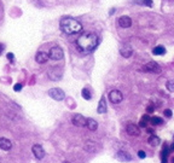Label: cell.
<instances>
[{
  "instance_id": "obj_1",
  "label": "cell",
  "mask_w": 174,
  "mask_h": 163,
  "mask_svg": "<svg viewBox=\"0 0 174 163\" xmlns=\"http://www.w3.org/2000/svg\"><path fill=\"white\" fill-rule=\"evenodd\" d=\"M98 45V36L95 33H85L76 40V47L81 53H90L95 51Z\"/></svg>"
},
{
  "instance_id": "obj_2",
  "label": "cell",
  "mask_w": 174,
  "mask_h": 163,
  "mask_svg": "<svg viewBox=\"0 0 174 163\" xmlns=\"http://www.w3.org/2000/svg\"><path fill=\"white\" fill-rule=\"evenodd\" d=\"M61 30L67 35H76L82 30V24L78 19L71 18V17H64L59 22Z\"/></svg>"
},
{
  "instance_id": "obj_3",
  "label": "cell",
  "mask_w": 174,
  "mask_h": 163,
  "mask_svg": "<svg viewBox=\"0 0 174 163\" xmlns=\"http://www.w3.org/2000/svg\"><path fill=\"white\" fill-rule=\"evenodd\" d=\"M48 56H50V58H51L52 61H61V59L63 58L64 52L59 46H53V47H51V50H50V52H48Z\"/></svg>"
},
{
  "instance_id": "obj_4",
  "label": "cell",
  "mask_w": 174,
  "mask_h": 163,
  "mask_svg": "<svg viewBox=\"0 0 174 163\" xmlns=\"http://www.w3.org/2000/svg\"><path fill=\"white\" fill-rule=\"evenodd\" d=\"M109 101L112 104H119L123 101V94L119 90H112L110 93H109Z\"/></svg>"
},
{
  "instance_id": "obj_5",
  "label": "cell",
  "mask_w": 174,
  "mask_h": 163,
  "mask_svg": "<svg viewBox=\"0 0 174 163\" xmlns=\"http://www.w3.org/2000/svg\"><path fill=\"white\" fill-rule=\"evenodd\" d=\"M48 95H50L52 99L59 101H63L64 99L65 93H64L61 88H51V90L48 91Z\"/></svg>"
},
{
  "instance_id": "obj_6",
  "label": "cell",
  "mask_w": 174,
  "mask_h": 163,
  "mask_svg": "<svg viewBox=\"0 0 174 163\" xmlns=\"http://www.w3.org/2000/svg\"><path fill=\"white\" fill-rule=\"evenodd\" d=\"M143 69L145 70V71H148V73H152V74H160V73H161V67H160V64L156 62L146 63V64L144 65Z\"/></svg>"
},
{
  "instance_id": "obj_7",
  "label": "cell",
  "mask_w": 174,
  "mask_h": 163,
  "mask_svg": "<svg viewBox=\"0 0 174 163\" xmlns=\"http://www.w3.org/2000/svg\"><path fill=\"white\" fill-rule=\"evenodd\" d=\"M71 122L74 126H76V127H86L87 126V118L86 117H84L82 115H80V114H76V115H74L73 118H71Z\"/></svg>"
},
{
  "instance_id": "obj_8",
  "label": "cell",
  "mask_w": 174,
  "mask_h": 163,
  "mask_svg": "<svg viewBox=\"0 0 174 163\" xmlns=\"http://www.w3.org/2000/svg\"><path fill=\"white\" fill-rule=\"evenodd\" d=\"M126 132L131 137H138L140 134V129L135 123H128L126 126Z\"/></svg>"
},
{
  "instance_id": "obj_9",
  "label": "cell",
  "mask_w": 174,
  "mask_h": 163,
  "mask_svg": "<svg viewBox=\"0 0 174 163\" xmlns=\"http://www.w3.org/2000/svg\"><path fill=\"white\" fill-rule=\"evenodd\" d=\"M32 151H33V154H34V156H35L38 160L44 158V156H45V150H44V148H42L41 145H39V144H35L32 148Z\"/></svg>"
},
{
  "instance_id": "obj_10",
  "label": "cell",
  "mask_w": 174,
  "mask_h": 163,
  "mask_svg": "<svg viewBox=\"0 0 174 163\" xmlns=\"http://www.w3.org/2000/svg\"><path fill=\"white\" fill-rule=\"evenodd\" d=\"M48 78L53 81H57L62 78V70H59L58 68H52L48 71Z\"/></svg>"
},
{
  "instance_id": "obj_11",
  "label": "cell",
  "mask_w": 174,
  "mask_h": 163,
  "mask_svg": "<svg viewBox=\"0 0 174 163\" xmlns=\"http://www.w3.org/2000/svg\"><path fill=\"white\" fill-rule=\"evenodd\" d=\"M119 25L121 28H129L131 25H132V19L128 17V16H122V17H120L119 18Z\"/></svg>"
},
{
  "instance_id": "obj_12",
  "label": "cell",
  "mask_w": 174,
  "mask_h": 163,
  "mask_svg": "<svg viewBox=\"0 0 174 163\" xmlns=\"http://www.w3.org/2000/svg\"><path fill=\"white\" fill-rule=\"evenodd\" d=\"M48 58H50L48 53H46V52H42V51L38 52L36 56H35V61L39 63V64H45V63L48 61Z\"/></svg>"
},
{
  "instance_id": "obj_13",
  "label": "cell",
  "mask_w": 174,
  "mask_h": 163,
  "mask_svg": "<svg viewBox=\"0 0 174 163\" xmlns=\"http://www.w3.org/2000/svg\"><path fill=\"white\" fill-rule=\"evenodd\" d=\"M12 148V143L8 138H0V149L4 151H10Z\"/></svg>"
},
{
  "instance_id": "obj_14",
  "label": "cell",
  "mask_w": 174,
  "mask_h": 163,
  "mask_svg": "<svg viewBox=\"0 0 174 163\" xmlns=\"http://www.w3.org/2000/svg\"><path fill=\"white\" fill-rule=\"evenodd\" d=\"M120 53H121L122 57H125V58H129V57L133 54V48L129 46V45H126V46L121 47Z\"/></svg>"
},
{
  "instance_id": "obj_15",
  "label": "cell",
  "mask_w": 174,
  "mask_h": 163,
  "mask_svg": "<svg viewBox=\"0 0 174 163\" xmlns=\"http://www.w3.org/2000/svg\"><path fill=\"white\" fill-rule=\"evenodd\" d=\"M98 114H105L106 112V101H105V97H102L99 104H98V108H97Z\"/></svg>"
},
{
  "instance_id": "obj_16",
  "label": "cell",
  "mask_w": 174,
  "mask_h": 163,
  "mask_svg": "<svg viewBox=\"0 0 174 163\" xmlns=\"http://www.w3.org/2000/svg\"><path fill=\"white\" fill-rule=\"evenodd\" d=\"M116 157L119 158L120 161H122V162H128V161H131L132 160V157L129 154H127L126 151H119L117 154H116Z\"/></svg>"
},
{
  "instance_id": "obj_17",
  "label": "cell",
  "mask_w": 174,
  "mask_h": 163,
  "mask_svg": "<svg viewBox=\"0 0 174 163\" xmlns=\"http://www.w3.org/2000/svg\"><path fill=\"white\" fill-rule=\"evenodd\" d=\"M87 128L90 129V131H97V128H98V123H97V121L93 120V118H87Z\"/></svg>"
},
{
  "instance_id": "obj_18",
  "label": "cell",
  "mask_w": 174,
  "mask_h": 163,
  "mask_svg": "<svg viewBox=\"0 0 174 163\" xmlns=\"http://www.w3.org/2000/svg\"><path fill=\"white\" fill-rule=\"evenodd\" d=\"M148 143L150 144L151 146H158L160 145V143H161V140H160V138H158L157 135H151L150 138L148 139Z\"/></svg>"
},
{
  "instance_id": "obj_19",
  "label": "cell",
  "mask_w": 174,
  "mask_h": 163,
  "mask_svg": "<svg viewBox=\"0 0 174 163\" xmlns=\"http://www.w3.org/2000/svg\"><path fill=\"white\" fill-rule=\"evenodd\" d=\"M151 121V118L149 115H144V116L140 118V122H139V126L140 127H143V128H145V127H148V124H149V122Z\"/></svg>"
},
{
  "instance_id": "obj_20",
  "label": "cell",
  "mask_w": 174,
  "mask_h": 163,
  "mask_svg": "<svg viewBox=\"0 0 174 163\" xmlns=\"http://www.w3.org/2000/svg\"><path fill=\"white\" fill-rule=\"evenodd\" d=\"M152 53L154 54H156V56H162V54H165L166 53V48L163 46H156L154 50H152Z\"/></svg>"
},
{
  "instance_id": "obj_21",
  "label": "cell",
  "mask_w": 174,
  "mask_h": 163,
  "mask_svg": "<svg viewBox=\"0 0 174 163\" xmlns=\"http://www.w3.org/2000/svg\"><path fill=\"white\" fill-rule=\"evenodd\" d=\"M150 122H151V124H152V126H160V124H162L163 120H162L161 117L155 116V117H152V118H151Z\"/></svg>"
},
{
  "instance_id": "obj_22",
  "label": "cell",
  "mask_w": 174,
  "mask_h": 163,
  "mask_svg": "<svg viewBox=\"0 0 174 163\" xmlns=\"http://www.w3.org/2000/svg\"><path fill=\"white\" fill-rule=\"evenodd\" d=\"M81 93H82V98H84V99H86V101H90V99L92 98V95H91V92H90V91H88L87 88H84Z\"/></svg>"
},
{
  "instance_id": "obj_23",
  "label": "cell",
  "mask_w": 174,
  "mask_h": 163,
  "mask_svg": "<svg viewBox=\"0 0 174 163\" xmlns=\"http://www.w3.org/2000/svg\"><path fill=\"white\" fill-rule=\"evenodd\" d=\"M85 149H86L88 152H95V144L91 143V141H87L86 145H85Z\"/></svg>"
},
{
  "instance_id": "obj_24",
  "label": "cell",
  "mask_w": 174,
  "mask_h": 163,
  "mask_svg": "<svg viewBox=\"0 0 174 163\" xmlns=\"http://www.w3.org/2000/svg\"><path fill=\"white\" fill-rule=\"evenodd\" d=\"M166 87L169 92H174V80H168L166 84Z\"/></svg>"
},
{
  "instance_id": "obj_25",
  "label": "cell",
  "mask_w": 174,
  "mask_h": 163,
  "mask_svg": "<svg viewBox=\"0 0 174 163\" xmlns=\"http://www.w3.org/2000/svg\"><path fill=\"white\" fill-rule=\"evenodd\" d=\"M168 154H169V149H168V146H167V145H165V146H163V149H162V154H161L162 158H167Z\"/></svg>"
},
{
  "instance_id": "obj_26",
  "label": "cell",
  "mask_w": 174,
  "mask_h": 163,
  "mask_svg": "<svg viewBox=\"0 0 174 163\" xmlns=\"http://www.w3.org/2000/svg\"><path fill=\"white\" fill-rule=\"evenodd\" d=\"M163 114H165V116H166V117H172V110H169V109H166Z\"/></svg>"
},
{
  "instance_id": "obj_27",
  "label": "cell",
  "mask_w": 174,
  "mask_h": 163,
  "mask_svg": "<svg viewBox=\"0 0 174 163\" xmlns=\"http://www.w3.org/2000/svg\"><path fill=\"white\" fill-rule=\"evenodd\" d=\"M14 90H15L16 92L21 91V90H22V84H16V85H15V87H14Z\"/></svg>"
},
{
  "instance_id": "obj_28",
  "label": "cell",
  "mask_w": 174,
  "mask_h": 163,
  "mask_svg": "<svg viewBox=\"0 0 174 163\" xmlns=\"http://www.w3.org/2000/svg\"><path fill=\"white\" fill-rule=\"evenodd\" d=\"M138 156H139V158H145V152H144V151H142V150H140V151H138Z\"/></svg>"
},
{
  "instance_id": "obj_29",
  "label": "cell",
  "mask_w": 174,
  "mask_h": 163,
  "mask_svg": "<svg viewBox=\"0 0 174 163\" xmlns=\"http://www.w3.org/2000/svg\"><path fill=\"white\" fill-rule=\"evenodd\" d=\"M143 4H145L148 6H152V1L151 0H143Z\"/></svg>"
},
{
  "instance_id": "obj_30",
  "label": "cell",
  "mask_w": 174,
  "mask_h": 163,
  "mask_svg": "<svg viewBox=\"0 0 174 163\" xmlns=\"http://www.w3.org/2000/svg\"><path fill=\"white\" fill-rule=\"evenodd\" d=\"M8 59L10 62H14V53H8Z\"/></svg>"
},
{
  "instance_id": "obj_31",
  "label": "cell",
  "mask_w": 174,
  "mask_h": 163,
  "mask_svg": "<svg viewBox=\"0 0 174 163\" xmlns=\"http://www.w3.org/2000/svg\"><path fill=\"white\" fill-rule=\"evenodd\" d=\"M152 111H154V108H152V106H149V108H148V112H152Z\"/></svg>"
},
{
  "instance_id": "obj_32",
  "label": "cell",
  "mask_w": 174,
  "mask_h": 163,
  "mask_svg": "<svg viewBox=\"0 0 174 163\" xmlns=\"http://www.w3.org/2000/svg\"><path fill=\"white\" fill-rule=\"evenodd\" d=\"M3 51H4V46H3V45H0V54H1Z\"/></svg>"
},
{
  "instance_id": "obj_33",
  "label": "cell",
  "mask_w": 174,
  "mask_h": 163,
  "mask_svg": "<svg viewBox=\"0 0 174 163\" xmlns=\"http://www.w3.org/2000/svg\"><path fill=\"white\" fill-rule=\"evenodd\" d=\"M171 151H174V143L171 145Z\"/></svg>"
},
{
  "instance_id": "obj_34",
  "label": "cell",
  "mask_w": 174,
  "mask_h": 163,
  "mask_svg": "<svg viewBox=\"0 0 174 163\" xmlns=\"http://www.w3.org/2000/svg\"><path fill=\"white\" fill-rule=\"evenodd\" d=\"M152 132H154L152 129H148V133H150V134H152Z\"/></svg>"
},
{
  "instance_id": "obj_35",
  "label": "cell",
  "mask_w": 174,
  "mask_h": 163,
  "mask_svg": "<svg viewBox=\"0 0 174 163\" xmlns=\"http://www.w3.org/2000/svg\"><path fill=\"white\" fill-rule=\"evenodd\" d=\"M171 162H172V163H174V157H173V158H172V160H171Z\"/></svg>"
},
{
  "instance_id": "obj_36",
  "label": "cell",
  "mask_w": 174,
  "mask_h": 163,
  "mask_svg": "<svg viewBox=\"0 0 174 163\" xmlns=\"http://www.w3.org/2000/svg\"><path fill=\"white\" fill-rule=\"evenodd\" d=\"M62 163H70V162H68V161H65V162H62Z\"/></svg>"
}]
</instances>
